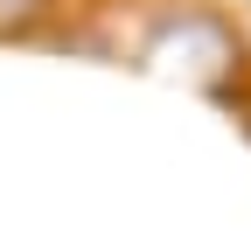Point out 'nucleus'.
Returning a JSON list of instances; mask_svg holds the SVG:
<instances>
[{"mask_svg": "<svg viewBox=\"0 0 251 244\" xmlns=\"http://www.w3.org/2000/svg\"><path fill=\"white\" fill-rule=\"evenodd\" d=\"M56 0H0V35H14V28H35Z\"/></svg>", "mask_w": 251, "mask_h": 244, "instance_id": "1", "label": "nucleus"}]
</instances>
